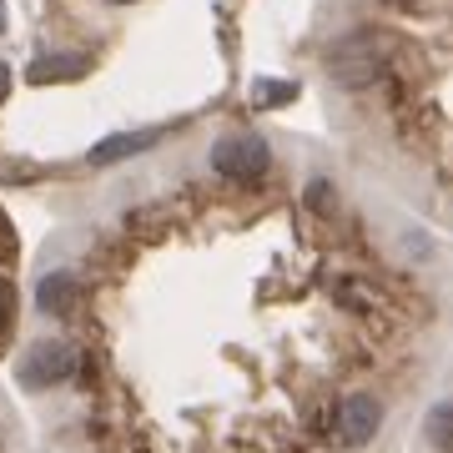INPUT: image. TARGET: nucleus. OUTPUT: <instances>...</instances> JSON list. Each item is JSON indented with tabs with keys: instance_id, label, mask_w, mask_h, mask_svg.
<instances>
[{
	"instance_id": "1",
	"label": "nucleus",
	"mask_w": 453,
	"mask_h": 453,
	"mask_svg": "<svg viewBox=\"0 0 453 453\" xmlns=\"http://www.w3.org/2000/svg\"><path fill=\"white\" fill-rule=\"evenodd\" d=\"M378 71H383V46H378V35L357 31V35H342L338 46L327 50V76L342 86V91H363V86L378 81Z\"/></svg>"
},
{
	"instance_id": "2",
	"label": "nucleus",
	"mask_w": 453,
	"mask_h": 453,
	"mask_svg": "<svg viewBox=\"0 0 453 453\" xmlns=\"http://www.w3.org/2000/svg\"><path fill=\"white\" fill-rule=\"evenodd\" d=\"M267 162H273V151H267V142L252 136V131L222 136V142L211 146V166H217L222 177H232V181H257L262 172H267Z\"/></svg>"
},
{
	"instance_id": "3",
	"label": "nucleus",
	"mask_w": 453,
	"mask_h": 453,
	"mask_svg": "<svg viewBox=\"0 0 453 453\" xmlns=\"http://www.w3.org/2000/svg\"><path fill=\"white\" fill-rule=\"evenodd\" d=\"M76 372V348L71 342H35L31 357L20 363V383L26 388H50V383H65Z\"/></svg>"
},
{
	"instance_id": "4",
	"label": "nucleus",
	"mask_w": 453,
	"mask_h": 453,
	"mask_svg": "<svg viewBox=\"0 0 453 453\" xmlns=\"http://www.w3.org/2000/svg\"><path fill=\"white\" fill-rule=\"evenodd\" d=\"M378 423H383V408H378V398H368V393H353L348 403H342L338 413V434L348 449H363L372 434H378Z\"/></svg>"
},
{
	"instance_id": "5",
	"label": "nucleus",
	"mask_w": 453,
	"mask_h": 453,
	"mask_svg": "<svg viewBox=\"0 0 453 453\" xmlns=\"http://www.w3.org/2000/svg\"><path fill=\"white\" fill-rule=\"evenodd\" d=\"M166 131H116V136H106V142L91 146V157L86 162L91 166H116V162H131V157H142V151H151V146L162 142Z\"/></svg>"
},
{
	"instance_id": "6",
	"label": "nucleus",
	"mask_w": 453,
	"mask_h": 453,
	"mask_svg": "<svg viewBox=\"0 0 453 453\" xmlns=\"http://www.w3.org/2000/svg\"><path fill=\"white\" fill-rule=\"evenodd\" d=\"M76 297H81V282L71 273H50L46 282H41V292H35V303L46 312H56V318H65V312L76 308Z\"/></svg>"
},
{
	"instance_id": "7",
	"label": "nucleus",
	"mask_w": 453,
	"mask_h": 453,
	"mask_svg": "<svg viewBox=\"0 0 453 453\" xmlns=\"http://www.w3.org/2000/svg\"><path fill=\"white\" fill-rule=\"evenodd\" d=\"M86 65H91L86 56H50V61H35L31 65V81L46 86V81H61V76H81Z\"/></svg>"
},
{
	"instance_id": "8",
	"label": "nucleus",
	"mask_w": 453,
	"mask_h": 453,
	"mask_svg": "<svg viewBox=\"0 0 453 453\" xmlns=\"http://www.w3.org/2000/svg\"><path fill=\"white\" fill-rule=\"evenodd\" d=\"M297 96V81H282V86H257L252 91V106H282V101Z\"/></svg>"
},
{
	"instance_id": "9",
	"label": "nucleus",
	"mask_w": 453,
	"mask_h": 453,
	"mask_svg": "<svg viewBox=\"0 0 453 453\" xmlns=\"http://www.w3.org/2000/svg\"><path fill=\"white\" fill-rule=\"evenodd\" d=\"M11 323H16V288L0 277V338L11 333Z\"/></svg>"
},
{
	"instance_id": "10",
	"label": "nucleus",
	"mask_w": 453,
	"mask_h": 453,
	"mask_svg": "<svg viewBox=\"0 0 453 453\" xmlns=\"http://www.w3.org/2000/svg\"><path fill=\"white\" fill-rule=\"evenodd\" d=\"M428 438H434L438 449H449V403L434 408V418H428Z\"/></svg>"
},
{
	"instance_id": "11",
	"label": "nucleus",
	"mask_w": 453,
	"mask_h": 453,
	"mask_svg": "<svg viewBox=\"0 0 453 453\" xmlns=\"http://www.w3.org/2000/svg\"><path fill=\"white\" fill-rule=\"evenodd\" d=\"M327 196H333V192H327V181H312V187H308V202L318 211H327Z\"/></svg>"
},
{
	"instance_id": "12",
	"label": "nucleus",
	"mask_w": 453,
	"mask_h": 453,
	"mask_svg": "<svg viewBox=\"0 0 453 453\" xmlns=\"http://www.w3.org/2000/svg\"><path fill=\"white\" fill-rule=\"evenodd\" d=\"M11 91V65H0V96Z\"/></svg>"
},
{
	"instance_id": "13",
	"label": "nucleus",
	"mask_w": 453,
	"mask_h": 453,
	"mask_svg": "<svg viewBox=\"0 0 453 453\" xmlns=\"http://www.w3.org/2000/svg\"><path fill=\"white\" fill-rule=\"evenodd\" d=\"M0 26H5V11H0Z\"/></svg>"
}]
</instances>
